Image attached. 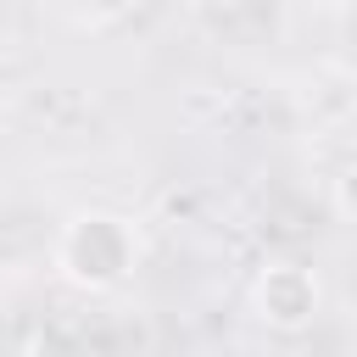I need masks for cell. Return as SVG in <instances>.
<instances>
[{
  "mask_svg": "<svg viewBox=\"0 0 357 357\" xmlns=\"http://www.w3.org/2000/svg\"><path fill=\"white\" fill-rule=\"evenodd\" d=\"M139 268V229L123 212H73L56 234V273L84 296H112Z\"/></svg>",
  "mask_w": 357,
  "mask_h": 357,
  "instance_id": "6da1fadb",
  "label": "cell"
},
{
  "mask_svg": "<svg viewBox=\"0 0 357 357\" xmlns=\"http://www.w3.org/2000/svg\"><path fill=\"white\" fill-rule=\"evenodd\" d=\"M318 307H324V284H318V273H312L307 262L279 257V262H268V268L251 279V312H257L273 335H301V329H312Z\"/></svg>",
  "mask_w": 357,
  "mask_h": 357,
  "instance_id": "7a4b0ae2",
  "label": "cell"
},
{
  "mask_svg": "<svg viewBox=\"0 0 357 357\" xmlns=\"http://www.w3.org/2000/svg\"><path fill=\"white\" fill-rule=\"evenodd\" d=\"M17 357H95V346H89V335L78 324L50 318V324H33L28 329V340H22Z\"/></svg>",
  "mask_w": 357,
  "mask_h": 357,
  "instance_id": "3957f363",
  "label": "cell"
},
{
  "mask_svg": "<svg viewBox=\"0 0 357 357\" xmlns=\"http://www.w3.org/2000/svg\"><path fill=\"white\" fill-rule=\"evenodd\" d=\"M335 212H340L346 223H357V167H346V173L335 178Z\"/></svg>",
  "mask_w": 357,
  "mask_h": 357,
  "instance_id": "277c9868",
  "label": "cell"
},
{
  "mask_svg": "<svg viewBox=\"0 0 357 357\" xmlns=\"http://www.w3.org/2000/svg\"><path fill=\"white\" fill-rule=\"evenodd\" d=\"M351 357H357V351H351Z\"/></svg>",
  "mask_w": 357,
  "mask_h": 357,
  "instance_id": "5b68a950",
  "label": "cell"
}]
</instances>
